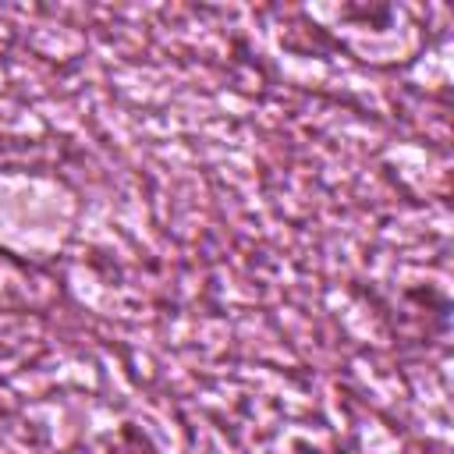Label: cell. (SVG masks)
<instances>
[{"instance_id":"obj_1","label":"cell","mask_w":454,"mask_h":454,"mask_svg":"<svg viewBox=\"0 0 454 454\" xmlns=\"http://www.w3.org/2000/svg\"><path fill=\"white\" fill-rule=\"evenodd\" d=\"M106 454H160L156 443L149 440V433H142V426L124 422L114 436V443L106 447Z\"/></svg>"}]
</instances>
